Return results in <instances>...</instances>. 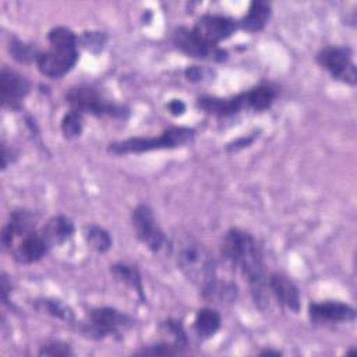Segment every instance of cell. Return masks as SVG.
Masks as SVG:
<instances>
[{"label":"cell","instance_id":"obj_1","mask_svg":"<svg viewBox=\"0 0 357 357\" xmlns=\"http://www.w3.org/2000/svg\"><path fill=\"white\" fill-rule=\"evenodd\" d=\"M222 257L247 279L250 293L255 305L265 310L269 304L268 280L261 247L257 240L247 231L230 229L226 231L220 245Z\"/></svg>","mask_w":357,"mask_h":357},{"label":"cell","instance_id":"obj_2","mask_svg":"<svg viewBox=\"0 0 357 357\" xmlns=\"http://www.w3.org/2000/svg\"><path fill=\"white\" fill-rule=\"evenodd\" d=\"M49 49L40 52L36 67L47 78H60L73 70L78 61V38L67 26L59 25L47 33Z\"/></svg>","mask_w":357,"mask_h":357},{"label":"cell","instance_id":"obj_3","mask_svg":"<svg viewBox=\"0 0 357 357\" xmlns=\"http://www.w3.org/2000/svg\"><path fill=\"white\" fill-rule=\"evenodd\" d=\"M174 258L180 271L199 287L216 278L215 259L194 237L181 236L173 244Z\"/></svg>","mask_w":357,"mask_h":357},{"label":"cell","instance_id":"obj_4","mask_svg":"<svg viewBox=\"0 0 357 357\" xmlns=\"http://www.w3.org/2000/svg\"><path fill=\"white\" fill-rule=\"evenodd\" d=\"M195 131L188 127H173L163 131L158 137H131L123 141L112 142L107 151L113 155L144 153L158 149H172L183 146L192 141Z\"/></svg>","mask_w":357,"mask_h":357},{"label":"cell","instance_id":"obj_5","mask_svg":"<svg viewBox=\"0 0 357 357\" xmlns=\"http://www.w3.org/2000/svg\"><path fill=\"white\" fill-rule=\"evenodd\" d=\"M66 99L71 110L79 112L81 114L89 113L99 117L109 116L114 119H126L128 116V109L126 106L114 103L95 88L88 85L70 88L66 93Z\"/></svg>","mask_w":357,"mask_h":357},{"label":"cell","instance_id":"obj_6","mask_svg":"<svg viewBox=\"0 0 357 357\" xmlns=\"http://www.w3.org/2000/svg\"><path fill=\"white\" fill-rule=\"evenodd\" d=\"M131 318L112 307L92 308L81 331L91 339H105L110 335H117L131 325Z\"/></svg>","mask_w":357,"mask_h":357},{"label":"cell","instance_id":"obj_7","mask_svg":"<svg viewBox=\"0 0 357 357\" xmlns=\"http://www.w3.org/2000/svg\"><path fill=\"white\" fill-rule=\"evenodd\" d=\"M318 64L329 74L344 84L354 85L357 81L353 52L347 46H326L317 54Z\"/></svg>","mask_w":357,"mask_h":357},{"label":"cell","instance_id":"obj_8","mask_svg":"<svg viewBox=\"0 0 357 357\" xmlns=\"http://www.w3.org/2000/svg\"><path fill=\"white\" fill-rule=\"evenodd\" d=\"M131 222L137 238L152 252H158L163 247L166 241L165 233L148 205L139 204L131 213Z\"/></svg>","mask_w":357,"mask_h":357},{"label":"cell","instance_id":"obj_9","mask_svg":"<svg viewBox=\"0 0 357 357\" xmlns=\"http://www.w3.org/2000/svg\"><path fill=\"white\" fill-rule=\"evenodd\" d=\"M173 43L184 54L199 60L223 61L227 56L223 49L204 42L192 32V29H188L185 26H178L174 29Z\"/></svg>","mask_w":357,"mask_h":357},{"label":"cell","instance_id":"obj_10","mask_svg":"<svg viewBox=\"0 0 357 357\" xmlns=\"http://www.w3.org/2000/svg\"><path fill=\"white\" fill-rule=\"evenodd\" d=\"M49 248L50 247L40 230L38 231L35 229L17 237L6 250L10 251L15 262L21 265H31L40 261Z\"/></svg>","mask_w":357,"mask_h":357},{"label":"cell","instance_id":"obj_11","mask_svg":"<svg viewBox=\"0 0 357 357\" xmlns=\"http://www.w3.org/2000/svg\"><path fill=\"white\" fill-rule=\"evenodd\" d=\"M238 26V22L230 17L218 14H205L194 25L192 32L204 42L218 46L219 42L231 36Z\"/></svg>","mask_w":357,"mask_h":357},{"label":"cell","instance_id":"obj_12","mask_svg":"<svg viewBox=\"0 0 357 357\" xmlns=\"http://www.w3.org/2000/svg\"><path fill=\"white\" fill-rule=\"evenodd\" d=\"M308 317L314 325H332L353 321L356 318V311L346 303L329 300L311 303L308 305Z\"/></svg>","mask_w":357,"mask_h":357},{"label":"cell","instance_id":"obj_13","mask_svg":"<svg viewBox=\"0 0 357 357\" xmlns=\"http://www.w3.org/2000/svg\"><path fill=\"white\" fill-rule=\"evenodd\" d=\"M31 82L26 77L17 71L3 68L0 74L1 103L10 109L20 107L21 100L29 93Z\"/></svg>","mask_w":357,"mask_h":357},{"label":"cell","instance_id":"obj_14","mask_svg":"<svg viewBox=\"0 0 357 357\" xmlns=\"http://www.w3.org/2000/svg\"><path fill=\"white\" fill-rule=\"evenodd\" d=\"M268 289L280 305L293 312L300 311V291L289 278L278 272L272 273L268 279Z\"/></svg>","mask_w":357,"mask_h":357},{"label":"cell","instance_id":"obj_15","mask_svg":"<svg viewBox=\"0 0 357 357\" xmlns=\"http://www.w3.org/2000/svg\"><path fill=\"white\" fill-rule=\"evenodd\" d=\"M36 216L25 209H15L10 213L1 231V244L7 248L17 237L35 230Z\"/></svg>","mask_w":357,"mask_h":357},{"label":"cell","instance_id":"obj_16","mask_svg":"<svg viewBox=\"0 0 357 357\" xmlns=\"http://www.w3.org/2000/svg\"><path fill=\"white\" fill-rule=\"evenodd\" d=\"M197 105L201 110L218 116V117H227L231 114L238 113L244 106V92L236 96L220 98V96H202L198 98Z\"/></svg>","mask_w":357,"mask_h":357},{"label":"cell","instance_id":"obj_17","mask_svg":"<svg viewBox=\"0 0 357 357\" xmlns=\"http://www.w3.org/2000/svg\"><path fill=\"white\" fill-rule=\"evenodd\" d=\"M74 230L75 227L71 219H68L64 215H57L47 220V223L43 226L40 233L43 234L49 247H53V245H60L66 243L68 238H71V236L74 234Z\"/></svg>","mask_w":357,"mask_h":357},{"label":"cell","instance_id":"obj_18","mask_svg":"<svg viewBox=\"0 0 357 357\" xmlns=\"http://www.w3.org/2000/svg\"><path fill=\"white\" fill-rule=\"evenodd\" d=\"M201 296L208 303H233L237 296V287L231 282H222L216 276L201 287Z\"/></svg>","mask_w":357,"mask_h":357},{"label":"cell","instance_id":"obj_19","mask_svg":"<svg viewBox=\"0 0 357 357\" xmlns=\"http://www.w3.org/2000/svg\"><path fill=\"white\" fill-rule=\"evenodd\" d=\"M271 17V4L261 0H254L250 3L247 14L240 21L243 29L248 32H259L266 25Z\"/></svg>","mask_w":357,"mask_h":357},{"label":"cell","instance_id":"obj_20","mask_svg":"<svg viewBox=\"0 0 357 357\" xmlns=\"http://www.w3.org/2000/svg\"><path fill=\"white\" fill-rule=\"evenodd\" d=\"M220 314L211 307H204L199 308L195 314L194 331L199 339L205 340L212 337L220 329Z\"/></svg>","mask_w":357,"mask_h":357},{"label":"cell","instance_id":"obj_21","mask_svg":"<svg viewBox=\"0 0 357 357\" xmlns=\"http://www.w3.org/2000/svg\"><path fill=\"white\" fill-rule=\"evenodd\" d=\"M110 272L112 275L121 283H124L126 286L131 287L132 290L137 291V294L139 296V298L144 301L145 300V293H144V286H142V279L139 275V271L128 264L124 262H119L114 264L113 266H110Z\"/></svg>","mask_w":357,"mask_h":357},{"label":"cell","instance_id":"obj_22","mask_svg":"<svg viewBox=\"0 0 357 357\" xmlns=\"http://www.w3.org/2000/svg\"><path fill=\"white\" fill-rule=\"evenodd\" d=\"M276 99V91L269 85H258L244 92V102L248 107L262 112L272 106Z\"/></svg>","mask_w":357,"mask_h":357},{"label":"cell","instance_id":"obj_23","mask_svg":"<svg viewBox=\"0 0 357 357\" xmlns=\"http://www.w3.org/2000/svg\"><path fill=\"white\" fill-rule=\"evenodd\" d=\"M84 238L86 244L99 254L107 252L113 243L109 231L98 225H86L84 227Z\"/></svg>","mask_w":357,"mask_h":357},{"label":"cell","instance_id":"obj_24","mask_svg":"<svg viewBox=\"0 0 357 357\" xmlns=\"http://www.w3.org/2000/svg\"><path fill=\"white\" fill-rule=\"evenodd\" d=\"M8 52L20 63H36L42 50L32 43H26L17 38H13L8 45Z\"/></svg>","mask_w":357,"mask_h":357},{"label":"cell","instance_id":"obj_25","mask_svg":"<svg viewBox=\"0 0 357 357\" xmlns=\"http://www.w3.org/2000/svg\"><path fill=\"white\" fill-rule=\"evenodd\" d=\"M39 307L46 311L47 314L59 318V319H63L68 324H73L75 322V318H74V312L73 310L66 305L64 303H61L60 300H54V298H45V300H40L38 301Z\"/></svg>","mask_w":357,"mask_h":357},{"label":"cell","instance_id":"obj_26","mask_svg":"<svg viewBox=\"0 0 357 357\" xmlns=\"http://www.w3.org/2000/svg\"><path fill=\"white\" fill-rule=\"evenodd\" d=\"M60 128L67 139L79 137L82 132V114L79 112L70 109V112L64 114Z\"/></svg>","mask_w":357,"mask_h":357},{"label":"cell","instance_id":"obj_27","mask_svg":"<svg viewBox=\"0 0 357 357\" xmlns=\"http://www.w3.org/2000/svg\"><path fill=\"white\" fill-rule=\"evenodd\" d=\"M184 350L180 349L178 346L163 340L160 343L156 344H151L146 347H142L141 350H137L135 354H152V356H177V354H183Z\"/></svg>","mask_w":357,"mask_h":357},{"label":"cell","instance_id":"obj_28","mask_svg":"<svg viewBox=\"0 0 357 357\" xmlns=\"http://www.w3.org/2000/svg\"><path fill=\"white\" fill-rule=\"evenodd\" d=\"M81 43L88 50L98 53L103 49L106 43V35L103 32H84L81 36Z\"/></svg>","mask_w":357,"mask_h":357},{"label":"cell","instance_id":"obj_29","mask_svg":"<svg viewBox=\"0 0 357 357\" xmlns=\"http://www.w3.org/2000/svg\"><path fill=\"white\" fill-rule=\"evenodd\" d=\"M73 351H71V347L64 343V342H49L46 344H43L39 350V356H60V357H64V356H71Z\"/></svg>","mask_w":357,"mask_h":357},{"label":"cell","instance_id":"obj_30","mask_svg":"<svg viewBox=\"0 0 357 357\" xmlns=\"http://www.w3.org/2000/svg\"><path fill=\"white\" fill-rule=\"evenodd\" d=\"M254 139H255V135H247V137L237 138V139H234L233 142L227 144L226 149H227V152H237V151H240V149L247 148L248 145H251Z\"/></svg>","mask_w":357,"mask_h":357},{"label":"cell","instance_id":"obj_31","mask_svg":"<svg viewBox=\"0 0 357 357\" xmlns=\"http://www.w3.org/2000/svg\"><path fill=\"white\" fill-rule=\"evenodd\" d=\"M184 74L188 81H201L204 78V68L198 66H191L185 70Z\"/></svg>","mask_w":357,"mask_h":357},{"label":"cell","instance_id":"obj_32","mask_svg":"<svg viewBox=\"0 0 357 357\" xmlns=\"http://www.w3.org/2000/svg\"><path fill=\"white\" fill-rule=\"evenodd\" d=\"M167 109L173 116H181L185 112V105L180 99H172L167 105Z\"/></svg>","mask_w":357,"mask_h":357},{"label":"cell","instance_id":"obj_33","mask_svg":"<svg viewBox=\"0 0 357 357\" xmlns=\"http://www.w3.org/2000/svg\"><path fill=\"white\" fill-rule=\"evenodd\" d=\"M261 354H275V356H278L280 353L279 351H272V350H264V351H261Z\"/></svg>","mask_w":357,"mask_h":357}]
</instances>
